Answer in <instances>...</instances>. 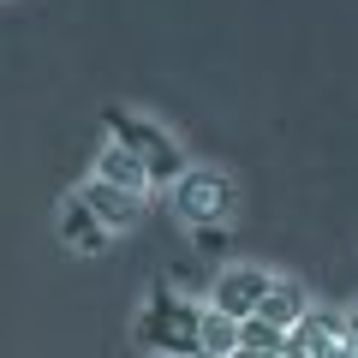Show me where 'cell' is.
<instances>
[{"label":"cell","mask_w":358,"mask_h":358,"mask_svg":"<svg viewBox=\"0 0 358 358\" xmlns=\"http://www.w3.org/2000/svg\"><path fill=\"white\" fill-rule=\"evenodd\" d=\"M102 126H108V138H114L120 150H131V155L143 162L150 185H179V173H185V155H179V143L167 138L155 120L131 114V108H102Z\"/></svg>","instance_id":"1"},{"label":"cell","mask_w":358,"mask_h":358,"mask_svg":"<svg viewBox=\"0 0 358 358\" xmlns=\"http://www.w3.org/2000/svg\"><path fill=\"white\" fill-rule=\"evenodd\" d=\"M197 322H203V310L185 305V299L167 293V281L150 293V305H143V317L131 322V334H138V346H150V352L162 358H197L203 346H197Z\"/></svg>","instance_id":"2"},{"label":"cell","mask_w":358,"mask_h":358,"mask_svg":"<svg viewBox=\"0 0 358 358\" xmlns=\"http://www.w3.org/2000/svg\"><path fill=\"white\" fill-rule=\"evenodd\" d=\"M233 203H239V185H233L227 173H179L173 185V209L179 221H192V227H215V221L233 215Z\"/></svg>","instance_id":"3"},{"label":"cell","mask_w":358,"mask_h":358,"mask_svg":"<svg viewBox=\"0 0 358 358\" xmlns=\"http://www.w3.org/2000/svg\"><path fill=\"white\" fill-rule=\"evenodd\" d=\"M287 346L299 358H346L352 352V329H346V317H329V310L310 305V317L287 334Z\"/></svg>","instance_id":"4"},{"label":"cell","mask_w":358,"mask_h":358,"mask_svg":"<svg viewBox=\"0 0 358 358\" xmlns=\"http://www.w3.org/2000/svg\"><path fill=\"white\" fill-rule=\"evenodd\" d=\"M263 293H268V275H263V268H245V263H239V268H227V275L209 287V299H215L209 310H221V317L245 322V317H257Z\"/></svg>","instance_id":"5"},{"label":"cell","mask_w":358,"mask_h":358,"mask_svg":"<svg viewBox=\"0 0 358 358\" xmlns=\"http://www.w3.org/2000/svg\"><path fill=\"white\" fill-rule=\"evenodd\" d=\"M257 317H263L268 329L293 334L299 322L310 317V293L293 281V275H268V293H263V305H257Z\"/></svg>","instance_id":"6"},{"label":"cell","mask_w":358,"mask_h":358,"mask_svg":"<svg viewBox=\"0 0 358 358\" xmlns=\"http://www.w3.org/2000/svg\"><path fill=\"white\" fill-rule=\"evenodd\" d=\"M78 197L90 203V215L102 221L108 233H126V227H138V215H143V197L120 192V185H102V179H90V185H84Z\"/></svg>","instance_id":"7"},{"label":"cell","mask_w":358,"mask_h":358,"mask_svg":"<svg viewBox=\"0 0 358 358\" xmlns=\"http://www.w3.org/2000/svg\"><path fill=\"white\" fill-rule=\"evenodd\" d=\"M54 227H60V239L72 245V251H84V257H102V251H108V239H114L102 221L90 215L84 197H66V203H60V221H54Z\"/></svg>","instance_id":"8"},{"label":"cell","mask_w":358,"mask_h":358,"mask_svg":"<svg viewBox=\"0 0 358 358\" xmlns=\"http://www.w3.org/2000/svg\"><path fill=\"white\" fill-rule=\"evenodd\" d=\"M96 179H102V185H120V192H131V197L150 192V173H143V162H138L131 150H120L114 138H108L102 155H96Z\"/></svg>","instance_id":"9"},{"label":"cell","mask_w":358,"mask_h":358,"mask_svg":"<svg viewBox=\"0 0 358 358\" xmlns=\"http://www.w3.org/2000/svg\"><path fill=\"white\" fill-rule=\"evenodd\" d=\"M197 346H203L209 358H233V352H239V322L221 317V310H203V322H197Z\"/></svg>","instance_id":"10"},{"label":"cell","mask_w":358,"mask_h":358,"mask_svg":"<svg viewBox=\"0 0 358 358\" xmlns=\"http://www.w3.org/2000/svg\"><path fill=\"white\" fill-rule=\"evenodd\" d=\"M239 346H245V352H263V358H281V352H287V334L268 329L263 317H245V322H239Z\"/></svg>","instance_id":"11"},{"label":"cell","mask_w":358,"mask_h":358,"mask_svg":"<svg viewBox=\"0 0 358 358\" xmlns=\"http://www.w3.org/2000/svg\"><path fill=\"white\" fill-rule=\"evenodd\" d=\"M197 245H203V251H221V245H227V221H215V227H197Z\"/></svg>","instance_id":"12"}]
</instances>
